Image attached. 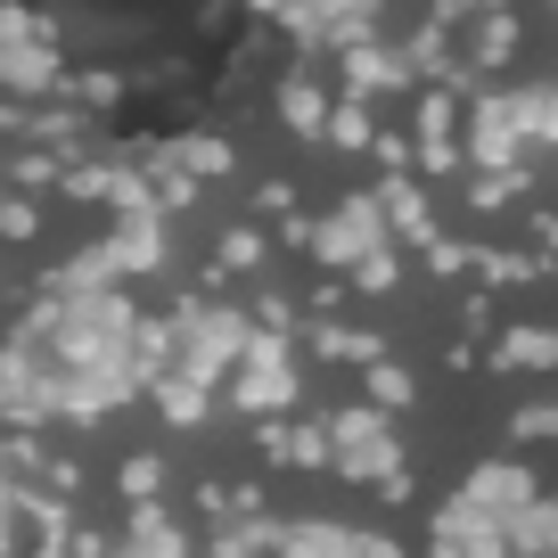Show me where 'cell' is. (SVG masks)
<instances>
[{"label": "cell", "mask_w": 558, "mask_h": 558, "mask_svg": "<svg viewBox=\"0 0 558 558\" xmlns=\"http://www.w3.org/2000/svg\"><path fill=\"white\" fill-rule=\"evenodd\" d=\"M493 362H501V369H509V362H525V369H550V362H558V337H550V329H518L501 353H493Z\"/></svg>", "instance_id": "1"}, {"label": "cell", "mask_w": 558, "mask_h": 558, "mask_svg": "<svg viewBox=\"0 0 558 558\" xmlns=\"http://www.w3.org/2000/svg\"><path fill=\"white\" fill-rule=\"evenodd\" d=\"M313 345L329 353V362H378V337H362V329H320Z\"/></svg>", "instance_id": "2"}, {"label": "cell", "mask_w": 558, "mask_h": 558, "mask_svg": "<svg viewBox=\"0 0 558 558\" xmlns=\"http://www.w3.org/2000/svg\"><path fill=\"white\" fill-rule=\"evenodd\" d=\"M411 402V378L395 362H369V411H402Z\"/></svg>", "instance_id": "3"}, {"label": "cell", "mask_w": 558, "mask_h": 558, "mask_svg": "<svg viewBox=\"0 0 558 558\" xmlns=\"http://www.w3.org/2000/svg\"><path fill=\"white\" fill-rule=\"evenodd\" d=\"M214 255H222L214 271H255V263H263V230H230V239L214 246Z\"/></svg>", "instance_id": "4"}, {"label": "cell", "mask_w": 558, "mask_h": 558, "mask_svg": "<svg viewBox=\"0 0 558 558\" xmlns=\"http://www.w3.org/2000/svg\"><path fill=\"white\" fill-rule=\"evenodd\" d=\"M329 132H337V148H369V116H362V107H337Z\"/></svg>", "instance_id": "5"}, {"label": "cell", "mask_w": 558, "mask_h": 558, "mask_svg": "<svg viewBox=\"0 0 558 558\" xmlns=\"http://www.w3.org/2000/svg\"><path fill=\"white\" fill-rule=\"evenodd\" d=\"M181 165H190V173H222L230 148H222V140H190V148H181Z\"/></svg>", "instance_id": "6"}, {"label": "cell", "mask_w": 558, "mask_h": 558, "mask_svg": "<svg viewBox=\"0 0 558 558\" xmlns=\"http://www.w3.org/2000/svg\"><path fill=\"white\" fill-rule=\"evenodd\" d=\"M386 214H395L402 230H427V206H418V190H386Z\"/></svg>", "instance_id": "7"}, {"label": "cell", "mask_w": 558, "mask_h": 558, "mask_svg": "<svg viewBox=\"0 0 558 558\" xmlns=\"http://www.w3.org/2000/svg\"><path fill=\"white\" fill-rule=\"evenodd\" d=\"M123 493H132V501H140V493H157V460H148V452L123 460Z\"/></svg>", "instance_id": "8"}, {"label": "cell", "mask_w": 558, "mask_h": 558, "mask_svg": "<svg viewBox=\"0 0 558 558\" xmlns=\"http://www.w3.org/2000/svg\"><path fill=\"white\" fill-rule=\"evenodd\" d=\"M353 288H395V255H362L353 263Z\"/></svg>", "instance_id": "9"}, {"label": "cell", "mask_w": 558, "mask_h": 558, "mask_svg": "<svg viewBox=\"0 0 558 558\" xmlns=\"http://www.w3.org/2000/svg\"><path fill=\"white\" fill-rule=\"evenodd\" d=\"M255 206H263V214H288V206H296V181H263Z\"/></svg>", "instance_id": "10"}, {"label": "cell", "mask_w": 558, "mask_h": 558, "mask_svg": "<svg viewBox=\"0 0 558 558\" xmlns=\"http://www.w3.org/2000/svg\"><path fill=\"white\" fill-rule=\"evenodd\" d=\"M518 436H558V411H518Z\"/></svg>", "instance_id": "11"}, {"label": "cell", "mask_w": 558, "mask_h": 558, "mask_svg": "<svg viewBox=\"0 0 558 558\" xmlns=\"http://www.w3.org/2000/svg\"><path fill=\"white\" fill-rule=\"evenodd\" d=\"M362 558H395V550H386V542H362Z\"/></svg>", "instance_id": "12"}]
</instances>
